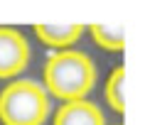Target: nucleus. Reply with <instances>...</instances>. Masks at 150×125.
I'll list each match as a JSON object with an SVG mask.
<instances>
[{"instance_id":"f257e3e1","label":"nucleus","mask_w":150,"mask_h":125,"mask_svg":"<svg viewBox=\"0 0 150 125\" xmlns=\"http://www.w3.org/2000/svg\"><path fill=\"white\" fill-rule=\"evenodd\" d=\"M96 84V64L86 52L62 49L52 52L45 64V91L62 103L84 101Z\"/></svg>"},{"instance_id":"f03ea898","label":"nucleus","mask_w":150,"mask_h":125,"mask_svg":"<svg viewBox=\"0 0 150 125\" xmlns=\"http://www.w3.org/2000/svg\"><path fill=\"white\" fill-rule=\"evenodd\" d=\"M49 118V93L32 79H15L0 91L3 125H45Z\"/></svg>"},{"instance_id":"7ed1b4c3","label":"nucleus","mask_w":150,"mask_h":125,"mask_svg":"<svg viewBox=\"0 0 150 125\" xmlns=\"http://www.w3.org/2000/svg\"><path fill=\"white\" fill-rule=\"evenodd\" d=\"M30 64V44L15 27H0V79H15Z\"/></svg>"},{"instance_id":"20e7f679","label":"nucleus","mask_w":150,"mask_h":125,"mask_svg":"<svg viewBox=\"0 0 150 125\" xmlns=\"http://www.w3.org/2000/svg\"><path fill=\"white\" fill-rule=\"evenodd\" d=\"M54 125H106V123L98 105L84 98V101L62 103L59 110L54 113Z\"/></svg>"},{"instance_id":"39448f33","label":"nucleus","mask_w":150,"mask_h":125,"mask_svg":"<svg viewBox=\"0 0 150 125\" xmlns=\"http://www.w3.org/2000/svg\"><path fill=\"white\" fill-rule=\"evenodd\" d=\"M35 34L47 47L62 52L79 42V37L84 34V25H35Z\"/></svg>"},{"instance_id":"423d86ee","label":"nucleus","mask_w":150,"mask_h":125,"mask_svg":"<svg viewBox=\"0 0 150 125\" xmlns=\"http://www.w3.org/2000/svg\"><path fill=\"white\" fill-rule=\"evenodd\" d=\"M89 32L101 49H108V52L126 49V29L121 25H89Z\"/></svg>"},{"instance_id":"0eeeda50","label":"nucleus","mask_w":150,"mask_h":125,"mask_svg":"<svg viewBox=\"0 0 150 125\" xmlns=\"http://www.w3.org/2000/svg\"><path fill=\"white\" fill-rule=\"evenodd\" d=\"M106 103L116 113H126V69L116 66L106 81Z\"/></svg>"}]
</instances>
